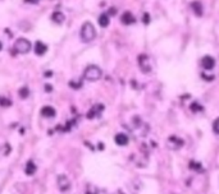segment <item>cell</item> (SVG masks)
Segmentation results:
<instances>
[{"label":"cell","instance_id":"obj_28","mask_svg":"<svg viewBox=\"0 0 219 194\" xmlns=\"http://www.w3.org/2000/svg\"><path fill=\"white\" fill-rule=\"evenodd\" d=\"M27 2H30V3H37L39 0H27Z\"/></svg>","mask_w":219,"mask_h":194},{"label":"cell","instance_id":"obj_9","mask_svg":"<svg viewBox=\"0 0 219 194\" xmlns=\"http://www.w3.org/2000/svg\"><path fill=\"white\" fill-rule=\"evenodd\" d=\"M34 48H35V54H36V55H39V56L44 55V54L47 51V46L44 44V42H41V41H37L35 44Z\"/></svg>","mask_w":219,"mask_h":194},{"label":"cell","instance_id":"obj_4","mask_svg":"<svg viewBox=\"0 0 219 194\" xmlns=\"http://www.w3.org/2000/svg\"><path fill=\"white\" fill-rule=\"evenodd\" d=\"M138 64L143 73H150L151 72V65H150V59L146 55H140L138 56Z\"/></svg>","mask_w":219,"mask_h":194},{"label":"cell","instance_id":"obj_14","mask_svg":"<svg viewBox=\"0 0 219 194\" xmlns=\"http://www.w3.org/2000/svg\"><path fill=\"white\" fill-rule=\"evenodd\" d=\"M191 9L194 10V13L197 15V17H200L202 14V5L200 2H192L191 3Z\"/></svg>","mask_w":219,"mask_h":194},{"label":"cell","instance_id":"obj_2","mask_svg":"<svg viewBox=\"0 0 219 194\" xmlns=\"http://www.w3.org/2000/svg\"><path fill=\"white\" fill-rule=\"evenodd\" d=\"M101 75H103V72H101V69L96 65H90L85 69V72H83V78L86 80H89V82L99 80L101 78Z\"/></svg>","mask_w":219,"mask_h":194},{"label":"cell","instance_id":"obj_13","mask_svg":"<svg viewBox=\"0 0 219 194\" xmlns=\"http://www.w3.org/2000/svg\"><path fill=\"white\" fill-rule=\"evenodd\" d=\"M51 20L56 24H62L64 22V14L62 12H54L51 14Z\"/></svg>","mask_w":219,"mask_h":194},{"label":"cell","instance_id":"obj_8","mask_svg":"<svg viewBox=\"0 0 219 194\" xmlns=\"http://www.w3.org/2000/svg\"><path fill=\"white\" fill-rule=\"evenodd\" d=\"M104 111V105H95L87 112V119H94V117L100 116V114Z\"/></svg>","mask_w":219,"mask_h":194},{"label":"cell","instance_id":"obj_10","mask_svg":"<svg viewBox=\"0 0 219 194\" xmlns=\"http://www.w3.org/2000/svg\"><path fill=\"white\" fill-rule=\"evenodd\" d=\"M114 141H115V143L118 146H127L128 142H130V139H128V137L126 136L124 133H118L114 137Z\"/></svg>","mask_w":219,"mask_h":194},{"label":"cell","instance_id":"obj_26","mask_svg":"<svg viewBox=\"0 0 219 194\" xmlns=\"http://www.w3.org/2000/svg\"><path fill=\"white\" fill-rule=\"evenodd\" d=\"M53 75V72H46L45 73V77H51Z\"/></svg>","mask_w":219,"mask_h":194},{"label":"cell","instance_id":"obj_5","mask_svg":"<svg viewBox=\"0 0 219 194\" xmlns=\"http://www.w3.org/2000/svg\"><path fill=\"white\" fill-rule=\"evenodd\" d=\"M201 67L204 68L205 70H211V69H214V67H215L214 58L210 56V55H205L201 59Z\"/></svg>","mask_w":219,"mask_h":194},{"label":"cell","instance_id":"obj_21","mask_svg":"<svg viewBox=\"0 0 219 194\" xmlns=\"http://www.w3.org/2000/svg\"><path fill=\"white\" fill-rule=\"evenodd\" d=\"M191 110L192 111H202V106L199 105L197 102H194V104L191 105Z\"/></svg>","mask_w":219,"mask_h":194},{"label":"cell","instance_id":"obj_25","mask_svg":"<svg viewBox=\"0 0 219 194\" xmlns=\"http://www.w3.org/2000/svg\"><path fill=\"white\" fill-rule=\"evenodd\" d=\"M45 91H46V92H51V91H53V86L46 84V86H45Z\"/></svg>","mask_w":219,"mask_h":194},{"label":"cell","instance_id":"obj_7","mask_svg":"<svg viewBox=\"0 0 219 194\" xmlns=\"http://www.w3.org/2000/svg\"><path fill=\"white\" fill-rule=\"evenodd\" d=\"M58 186L60 188L62 192H67L71 188V181L68 180V177L66 175H59L58 176Z\"/></svg>","mask_w":219,"mask_h":194},{"label":"cell","instance_id":"obj_18","mask_svg":"<svg viewBox=\"0 0 219 194\" xmlns=\"http://www.w3.org/2000/svg\"><path fill=\"white\" fill-rule=\"evenodd\" d=\"M28 95H30V89L27 87H22L19 89V96L22 97V99H27Z\"/></svg>","mask_w":219,"mask_h":194},{"label":"cell","instance_id":"obj_30","mask_svg":"<svg viewBox=\"0 0 219 194\" xmlns=\"http://www.w3.org/2000/svg\"><path fill=\"white\" fill-rule=\"evenodd\" d=\"M2 48H3V44H2V42H0V50H2Z\"/></svg>","mask_w":219,"mask_h":194},{"label":"cell","instance_id":"obj_22","mask_svg":"<svg viewBox=\"0 0 219 194\" xmlns=\"http://www.w3.org/2000/svg\"><path fill=\"white\" fill-rule=\"evenodd\" d=\"M69 86H71L72 88H74V89H78V88H81L82 83L81 82H74V80H71V82H69Z\"/></svg>","mask_w":219,"mask_h":194},{"label":"cell","instance_id":"obj_23","mask_svg":"<svg viewBox=\"0 0 219 194\" xmlns=\"http://www.w3.org/2000/svg\"><path fill=\"white\" fill-rule=\"evenodd\" d=\"M190 167L195 169L196 171H200V169H201V165H200V164H196V162H194V161H191V162H190Z\"/></svg>","mask_w":219,"mask_h":194},{"label":"cell","instance_id":"obj_29","mask_svg":"<svg viewBox=\"0 0 219 194\" xmlns=\"http://www.w3.org/2000/svg\"><path fill=\"white\" fill-rule=\"evenodd\" d=\"M113 194H123V193H122L121 190H117V192H115V193H113Z\"/></svg>","mask_w":219,"mask_h":194},{"label":"cell","instance_id":"obj_12","mask_svg":"<svg viewBox=\"0 0 219 194\" xmlns=\"http://www.w3.org/2000/svg\"><path fill=\"white\" fill-rule=\"evenodd\" d=\"M121 20H122V23H123V24H127V26H130V24H132V23H135V22H136L135 17H133V15H132L130 12L123 13V15H122Z\"/></svg>","mask_w":219,"mask_h":194},{"label":"cell","instance_id":"obj_15","mask_svg":"<svg viewBox=\"0 0 219 194\" xmlns=\"http://www.w3.org/2000/svg\"><path fill=\"white\" fill-rule=\"evenodd\" d=\"M110 23V19H109V15L108 14H101L99 17V24L101 27H108Z\"/></svg>","mask_w":219,"mask_h":194},{"label":"cell","instance_id":"obj_16","mask_svg":"<svg viewBox=\"0 0 219 194\" xmlns=\"http://www.w3.org/2000/svg\"><path fill=\"white\" fill-rule=\"evenodd\" d=\"M36 171V165L34 164V161H28L27 166H26V174L27 175H34Z\"/></svg>","mask_w":219,"mask_h":194},{"label":"cell","instance_id":"obj_1","mask_svg":"<svg viewBox=\"0 0 219 194\" xmlns=\"http://www.w3.org/2000/svg\"><path fill=\"white\" fill-rule=\"evenodd\" d=\"M79 36H81V40L83 42H90L92 41L96 37V30L92 23L86 22L83 23L81 27V32H79Z\"/></svg>","mask_w":219,"mask_h":194},{"label":"cell","instance_id":"obj_17","mask_svg":"<svg viewBox=\"0 0 219 194\" xmlns=\"http://www.w3.org/2000/svg\"><path fill=\"white\" fill-rule=\"evenodd\" d=\"M86 194H99V190L98 188L92 184H89L87 185V190H86Z\"/></svg>","mask_w":219,"mask_h":194},{"label":"cell","instance_id":"obj_27","mask_svg":"<svg viewBox=\"0 0 219 194\" xmlns=\"http://www.w3.org/2000/svg\"><path fill=\"white\" fill-rule=\"evenodd\" d=\"M115 12H117V10H115V9H113V8H111V9L109 10V14H115Z\"/></svg>","mask_w":219,"mask_h":194},{"label":"cell","instance_id":"obj_24","mask_svg":"<svg viewBox=\"0 0 219 194\" xmlns=\"http://www.w3.org/2000/svg\"><path fill=\"white\" fill-rule=\"evenodd\" d=\"M149 22H150V15H149V14H145V15H143V23L147 24Z\"/></svg>","mask_w":219,"mask_h":194},{"label":"cell","instance_id":"obj_20","mask_svg":"<svg viewBox=\"0 0 219 194\" xmlns=\"http://www.w3.org/2000/svg\"><path fill=\"white\" fill-rule=\"evenodd\" d=\"M0 105L4 106V107H8L12 105V101L8 100V99H4V97H0Z\"/></svg>","mask_w":219,"mask_h":194},{"label":"cell","instance_id":"obj_6","mask_svg":"<svg viewBox=\"0 0 219 194\" xmlns=\"http://www.w3.org/2000/svg\"><path fill=\"white\" fill-rule=\"evenodd\" d=\"M167 143H168V147L173 151H177L183 146V141L181 138H177V137H169Z\"/></svg>","mask_w":219,"mask_h":194},{"label":"cell","instance_id":"obj_19","mask_svg":"<svg viewBox=\"0 0 219 194\" xmlns=\"http://www.w3.org/2000/svg\"><path fill=\"white\" fill-rule=\"evenodd\" d=\"M213 132L219 136V117H217V119L213 121Z\"/></svg>","mask_w":219,"mask_h":194},{"label":"cell","instance_id":"obj_11","mask_svg":"<svg viewBox=\"0 0 219 194\" xmlns=\"http://www.w3.org/2000/svg\"><path fill=\"white\" fill-rule=\"evenodd\" d=\"M55 114L56 112L54 110V107H51V106H44L41 109V115L44 117H54Z\"/></svg>","mask_w":219,"mask_h":194},{"label":"cell","instance_id":"obj_3","mask_svg":"<svg viewBox=\"0 0 219 194\" xmlns=\"http://www.w3.org/2000/svg\"><path fill=\"white\" fill-rule=\"evenodd\" d=\"M31 42L28 40H26V39H19L15 41V44H14V50L19 52V54H27L31 51Z\"/></svg>","mask_w":219,"mask_h":194}]
</instances>
